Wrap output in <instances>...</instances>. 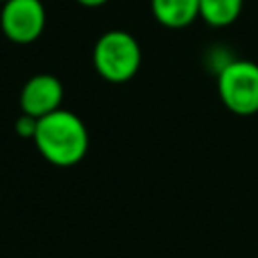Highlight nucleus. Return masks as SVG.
<instances>
[{
  "mask_svg": "<svg viewBox=\"0 0 258 258\" xmlns=\"http://www.w3.org/2000/svg\"><path fill=\"white\" fill-rule=\"evenodd\" d=\"M4 2H6V0H0V4H4Z\"/></svg>",
  "mask_w": 258,
  "mask_h": 258,
  "instance_id": "10",
  "label": "nucleus"
},
{
  "mask_svg": "<svg viewBox=\"0 0 258 258\" xmlns=\"http://www.w3.org/2000/svg\"><path fill=\"white\" fill-rule=\"evenodd\" d=\"M75 2H79L85 8H99V6H105L109 0H75Z\"/></svg>",
  "mask_w": 258,
  "mask_h": 258,
  "instance_id": "9",
  "label": "nucleus"
},
{
  "mask_svg": "<svg viewBox=\"0 0 258 258\" xmlns=\"http://www.w3.org/2000/svg\"><path fill=\"white\" fill-rule=\"evenodd\" d=\"M32 141L50 165L73 167L89 151V129L77 113L60 107L38 119Z\"/></svg>",
  "mask_w": 258,
  "mask_h": 258,
  "instance_id": "1",
  "label": "nucleus"
},
{
  "mask_svg": "<svg viewBox=\"0 0 258 258\" xmlns=\"http://www.w3.org/2000/svg\"><path fill=\"white\" fill-rule=\"evenodd\" d=\"M46 10L40 0H6L0 10V30L16 44H30L44 32Z\"/></svg>",
  "mask_w": 258,
  "mask_h": 258,
  "instance_id": "4",
  "label": "nucleus"
},
{
  "mask_svg": "<svg viewBox=\"0 0 258 258\" xmlns=\"http://www.w3.org/2000/svg\"><path fill=\"white\" fill-rule=\"evenodd\" d=\"M62 97H64V89H62L60 79L50 73H38L24 83L18 103H20L22 113L40 119L60 109Z\"/></svg>",
  "mask_w": 258,
  "mask_h": 258,
  "instance_id": "5",
  "label": "nucleus"
},
{
  "mask_svg": "<svg viewBox=\"0 0 258 258\" xmlns=\"http://www.w3.org/2000/svg\"><path fill=\"white\" fill-rule=\"evenodd\" d=\"M93 67L97 75L113 85L131 81L141 67V44L127 30H107L93 46Z\"/></svg>",
  "mask_w": 258,
  "mask_h": 258,
  "instance_id": "2",
  "label": "nucleus"
},
{
  "mask_svg": "<svg viewBox=\"0 0 258 258\" xmlns=\"http://www.w3.org/2000/svg\"><path fill=\"white\" fill-rule=\"evenodd\" d=\"M218 95L224 107L240 117L258 113V64L246 58H232L220 67Z\"/></svg>",
  "mask_w": 258,
  "mask_h": 258,
  "instance_id": "3",
  "label": "nucleus"
},
{
  "mask_svg": "<svg viewBox=\"0 0 258 258\" xmlns=\"http://www.w3.org/2000/svg\"><path fill=\"white\" fill-rule=\"evenodd\" d=\"M244 0H200V18L214 26L224 28L238 20Z\"/></svg>",
  "mask_w": 258,
  "mask_h": 258,
  "instance_id": "7",
  "label": "nucleus"
},
{
  "mask_svg": "<svg viewBox=\"0 0 258 258\" xmlns=\"http://www.w3.org/2000/svg\"><path fill=\"white\" fill-rule=\"evenodd\" d=\"M36 123H38V119L36 117H30V115H26V113H22L18 119H16V125H14V129H16V133L20 135V137H34V131H36Z\"/></svg>",
  "mask_w": 258,
  "mask_h": 258,
  "instance_id": "8",
  "label": "nucleus"
},
{
  "mask_svg": "<svg viewBox=\"0 0 258 258\" xmlns=\"http://www.w3.org/2000/svg\"><path fill=\"white\" fill-rule=\"evenodd\" d=\"M151 12L165 28H185L200 18V0H151Z\"/></svg>",
  "mask_w": 258,
  "mask_h": 258,
  "instance_id": "6",
  "label": "nucleus"
}]
</instances>
